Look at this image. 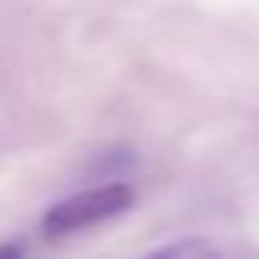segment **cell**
<instances>
[{"mask_svg":"<svg viewBox=\"0 0 259 259\" xmlns=\"http://www.w3.org/2000/svg\"><path fill=\"white\" fill-rule=\"evenodd\" d=\"M23 246H0V256H23Z\"/></svg>","mask_w":259,"mask_h":259,"instance_id":"4","label":"cell"},{"mask_svg":"<svg viewBox=\"0 0 259 259\" xmlns=\"http://www.w3.org/2000/svg\"><path fill=\"white\" fill-rule=\"evenodd\" d=\"M158 256H210L217 253L210 243H200V240H187V243H171V246H161L154 249Z\"/></svg>","mask_w":259,"mask_h":259,"instance_id":"3","label":"cell"},{"mask_svg":"<svg viewBox=\"0 0 259 259\" xmlns=\"http://www.w3.org/2000/svg\"><path fill=\"white\" fill-rule=\"evenodd\" d=\"M135 167H138V154L132 148H108L95 154L89 174L95 181H125L128 174H135Z\"/></svg>","mask_w":259,"mask_h":259,"instance_id":"2","label":"cell"},{"mask_svg":"<svg viewBox=\"0 0 259 259\" xmlns=\"http://www.w3.org/2000/svg\"><path fill=\"white\" fill-rule=\"evenodd\" d=\"M135 207V187L125 181H102L89 190H79V194L66 197V200L53 203L43 213V236L46 240H63V236L82 233V230H92L105 220H115V217L128 213Z\"/></svg>","mask_w":259,"mask_h":259,"instance_id":"1","label":"cell"}]
</instances>
